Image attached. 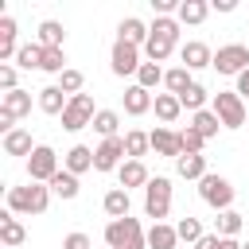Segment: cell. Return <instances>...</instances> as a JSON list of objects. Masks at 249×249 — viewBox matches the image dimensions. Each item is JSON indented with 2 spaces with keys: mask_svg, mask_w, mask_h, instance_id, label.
Masks as SVG:
<instances>
[{
  "mask_svg": "<svg viewBox=\"0 0 249 249\" xmlns=\"http://www.w3.org/2000/svg\"><path fill=\"white\" fill-rule=\"evenodd\" d=\"M175 39H179V23L171 16H156V23L148 27V43H144V54L152 62H163L171 51H175Z\"/></svg>",
  "mask_w": 249,
  "mask_h": 249,
  "instance_id": "1",
  "label": "cell"
},
{
  "mask_svg": "<svg viewBox=\"0 0 249 249\" xmlns=\"http://www.w3.org/2000/svg\"><path fill=\"white\" fill-rule=\"evenodd\" d=\"M47 202H51V191L39 187V183L12 187V191H8V210H12V214H43Z\"/></svg>",
  "mask_w": 249,
  "mask_h": 249,
  "instance_id": "2",
  "label": "cell"
},
{
  "mask_svg": "<svg viewBox=\"0 0 249 249\" xmlns=\"http://www.w3.org/2000/svg\"><path fill=\"white\" fill-rule=\"evenodd\" d=\"M105 241H109V249H144L148 233L140 230L136 218H117V222L105 226Z\"/></svg>",
  "mask_w": 249,
  "mask_h": 249,
  "instance_id": "3",
  "label": "cell"
},
{
  "mask_svg": "<svg viewBox=\"0 0 249 249\" xmlns=\"http://www.w3.org/2000/svg\"><path fill=\"white\" fill-rule=\"evenodd\" d=\"M167 210H171V179L156 175V179L144 187V214H148V218H156V222H163V218H167Z\"/></svg>",
  "mask_w": 249,
  "mask_h": 249,
  "instance_id": "4",
  "label": "cell"
},
{
  "mask_svg": "<svg viewBox=\"0 0 249 249\" xmlns=\"http://www.w3.org/2000/svg\"><path fill=\"white\" fill-rule=\"evenodd\" d=\"M93 97L89 93H74L70 97V105L62 109V128L66 132H78V128H86V124H93Z\"/></svg>",
  "mask_w": 249,
  "mask_h": 249,
  "instance_id": "5",
  "label": "cell"
},
{
  "mask_svg": "<svg viewBox=\"0 0 249 249\" xmlns=\"http://www.w3.org/2000/svg\"><path fill=\"white\" fill-rule=\"evenodd\" d=\"M198 198H202L206 206H214V210H230L233 187H230L222 175H202V179H198Z\"/></svg>",
  "mask_w": 249,
  "mask_h": 249,
  "instance_id": "6",
  "label": "cell"
},
{
  "mask_svg": "<svg viewBox=\"0 0 249 249\" xmlns=\"http://www.w3.org/2000/svg\"><path fill=\"white\" fill-rule=\"evenodd\" d=\"M27 175H31V183H51V179L58 175V156H54V148L39 144V148L27 156Z\"/></svg>",
  "mask_w": 249,
  "mask_h": 249,
  "instance_id": "7",
  "label": "cell"
},
{
  "mask_svg": "<svg viewBox=\"0 0 249 249\" xmlns=\"http://www.w3.org/2000/svg\"><path fill=\"white\" fill-rule=\"evenodd\" d=\"M214 113H218V121H222L226 128H241V124H245V105H241L237 93L218 89V93H214Z\"/></svg>",
  "mask_w": 249,
  "mask_h": 249,
  "instance_id": "8",
  "label": "cell"
},
{
  "mask_svg": "<svg viewBox=\"0 0 249 249\" xmlns=\"http://www.w3.org/2000/svg\"><path fill=\"white\" fill-rule=\"evenodd\" d=\"M214 70H218V74H245V70H249V47H241V43L218 47V54H214Z\"/></svg>",
  "mask_w": 249,
  "mask_h": 249,
  "instance_id": "9",
  "label": "cell"
},
{
  "mask_svg": "<svg viewBox=\"0 0 249 249\" xmlns=\"http://www.w3.org/2000/svg\"><path fill=\"white\" fill-rule=\"evenodd\" d=\"M121 156H128L124 152V136H109V140H101V148H93V167L97 171H113V167H121Z\"/></svg>",
  "mask_w": 249,
  "mask_h": 249,
  "instance_id": "10",
  "label": "cell"
},
{
  "mask_svg": "<svg viewBox=\"0 0 249 249\" xmlns=\"http://www.w3.org/2000/svg\"><path fill=\"white\" fill-rule=\"evenodd\" d=\"M140 70V47H132V43H124V39H117L113 43V74H136Z\"/></svg>",
  "mask_w": 249,
  "mask_h": 249,
  "instance_id": "11",
  "label": "cell"
},
{
  "mask_svg": "<svg viewBox=\"0 0 249 249\" xmlns=\"http://www.w3.org/2000/svg\"><path fill=\"white\" fill-rule=\"evenodd\" d=\"M179 54H183V66H187V70L214 66V54H210V47H206V43H198V39H195V43H183V51H179Z\"/></svg>",
  "mask_w": 249,
  "mask_h": 249,
  "instance_id": "12",
  "label": "cell"
},
{
  "mask_svg": "<svg viewBox=\"0 0 249 249\" xmlns=\"http://www.w3.org/2000/svg\"><path fill=\"white\" fill-rule=\"evenodd\" d=\"M148 136H152V148H156L160 156H171V160L183 156V140H179V132H171V128H156V132H148Z\"/></svg>",
  "mask_w": 249,
  "mask_h": 249,
  "instance_id": "13",
  "label": "cell"
},
{
  "mask_svg": "<svg viewBox=\"0 0 249 249\" xmlns=\"http://www.w3.org/2000/svg\"><path fill=\"white\" fill-rule=\"evenodd\" d=\"M117 175H121V187L128 191V187H148L152 179H148V167L140 163V160H124L121 167H117Z\"/></svg>",
  "mask_w": 249,
  "mask_h": 249,
  "instance_id": "14",
  "label": "cell"
},
{
  "mask_svg": "<svg viewBox=\"0 0 249 249\" xmlns=\"http://www.w3.org/2000/svg\"><path fill=\"white\" fill-rule=\"evenodd\" d=\"M156 101H152V93L144 89V86H128L124 89V113L128 117H140V113H148Z\"/></svg>",
  "mask_w": 249,
  "mask_h": 249,
  "instance_id": "15",
  "label": "cell"
},
{
  "mask_svg": "<svg viewBox=\"0 0 249 249\" xmlns=\"http://www.w3.org/2000/svg\"><path fill=\"white\" fill-rule=\"evenodd\" d=\"M179 245V233H175V226H167V222H156L152 230H148V249H175Z\"/></svg>",
  "mask_w": 249,
  "mask_h": 249,
  "instance_id": "16",
  "label": "cell"
},
{
  "mask_svg": "<svg viewBox=\"0 0 249 249\" xmlns=\"http://www.w3.org/2000/svg\"><path fill=\"white\" fill-rule=\"evenodd\" d=\"M16 19L12 16H0V62H8V58H16Z\"/></svg>",
  "mask_w": 249,
  "mask_h": 249,
  "instance_id": "17",
  "label": "cell"
},
{
  "mask_svg": "<svg viewBox=\"0 0 249 249\" xmlns=\"http://www.w3.org/2000/svg\"><path fill=\"white\" fill-rule=\"evenodd\" d=\"M101 206H105V214L117 222V218H128V191L124 187H113L105 198H101Z\"/></svg>",
  "mask_w": 249,
  "mask_h": 249,
  "instance_id": "18",
  "label": "cell"
},
{
  "mask_svg": "<svg viewBox=\"0 0 249 249\" xmlns=\"http://www.w3.org/2000/svg\"><path fill=\"white\" fill-rule=\"evenodd\" d=\"M117 39H124V43H132V47H140V43H148V27H144L136 16H128V19H121Z\"/></svg>",
  "mask_w": 249,
  "mask_h": 249,
  "instance_id": "19",
  "label": "cell"
},
{
  "mask_svg": "<svg viewBox=\"0 0 249 249\" xmlns=\"http://www.w3.org/2000/svg\"><path fill=\"white\" fill-rule=\"evenodd\" d=\"M66 105H70V97H66L58 86H47V89H39V109H43V113H51V117H54V113H62Z\"/></svg>",
  "mask_w": 249,
  "mask_h": 249,
  "instance_id": "20",
  "label": "cell"
},
{
  "mask_svg": "<svg viewBox=\"0 0 249 249\" xmlns=\"http://www.w3.org/2000/svg\"><path fill=\"white\" fill-rule=\"evenodd\" d=\"M0 109L12 113V117H23V113H31V93L27 89H12V93L0 97Z\"/></svg>",
  "mask_w": 249,
  "mask_h": 249,
  "instance_id": "21",
  "label": "cell"
},
{
  "mask_svg": "<svg viewBox=\"0 0 249 249\" xmlns=\"http://www.w3.org/2000/svg\"><path fill=\"white\" fill-rule=\"evenodd\" d=\"M93 167V152L86 148V144H74L70 152H66V171L70 175H82V171H89Z\"/></svg>",
  "mask_w": 249,
  "mask_h": 249,
  "instance_id": "22",
  "label": "cell"
},
{
  "mask_svg": "<svg viewBox=\"0 0 249 249\" xmlns=\"http://www.w3.org/2000/svg\"><path fill=\"white\" fill-rule=\"evenodd\" d=\"M23 237H27V233H23V226H19L12 214H0V241H4L8 249H19V245H23Z\"/></svg>",
  "mask_w": 249,
  "mask_h": 249,
  "instance_id": "23",
  "label": "cell"
},
{
  "mask_svg": "<svg viewBox=\"0 0 249 249\" xmlns=\"http://www.w3.org/2000/svg\"><path fill=\"white\" fill-rule=\"evenodd\" d=\"M202 140H210V136H218V128H222V121H218V113L214 109H202V113H195V124H191Z\"/></svg>",
  "mask_w": 249,
  "mask_h": 249,
  "instance_id": "24",
  "label": "cell"
},
{
  "mask_svg": "<svg viewBox=\"0 0 249 249\" xmlns=\"http://www.w3.org/2000/svg\"><path fill=\"white\" fill-rule=\"evenodd\" d=\"M4 152H8V156H31V152H35V148H31V132H23V128L8 132V136H4Z\"/></svg>",
  "mask_w": 249,
  "mask_h": 249,
  "instance_id": "25",
  "label": "cell"
},
{
  "mask_svg": "<svg viewBox=\"0 0 249 249\" xmlns=\"http://www.w3.org/2000/svg\"><path fill=\"white\" fill-rule=\"evenodd\" d=\"M175 171L183 179H202L206 175V156H179L175 160Z\"/></svg>",
  "mask_w": 249,
  "mask_h": 249,
  "instance_id": "26",
  "label": "cell"
},
{
  "mask_svg": "<svg viewBox=\"0 0 249 249\" xmlns=\"http://www.w3.org/2000/svg\"><path fill=\"white\" fill-rule=\"evenodd\" d=\"M206 12H210L206 0H183V4H179V23H202Z\"/></svg>",
  "mask_w": 249,
  "mask_h": 249,
  "instance_id": "27",
  "label": "cell"
},
{
  "mask_svg": "<svg viewBox=\"0 0 249 249\" xmlns=\"http://www.w3.org/2000/svg\"><path fill=\"white\" fill-rule=\"evenodd\" d=\"M62 39H66V31H62L58 19H43L39 23V47H62Z\"/></svg>",
  "mask_w": 249,
  "mask_h": 249,
  "instance_id": "28",
  "label": "cell"
},
{
  "mask_svg": "<svg viewBox=\"0 0 249 249\" xmlns=\"http://www.w3.org/2000/svg\"><path fill=\"white\" fill-rule=\"evenodd\" d=\"M16 62H19L23 70H43V47H39V43H23V47L16 51Z\"/></svg>",
  "mask_w": 249,
  "mask_h": 249,
  "instance_id": "29",
  "label": "cell"
},
{
  "mask_svg": "<svg viewBox=\"0 0 249 249\" xmlns=\"http://www.w3.org/2000/svg\"><path fill=\"white\" fill-rule=\"evenodd\" d=\"M163 86L179 97V93H187L195 82H191V70H187V66H175V70H167V74H163Z\"/></svg>",
  "mask_w": 249,
  "mask_h": 249,
  "instance_id": "30",
  "label": "cell"
},
{
  "mask_svg": "<svg viewBox=\"0 0 249 249\" xmlns=\"http://www.w3.org/2000/svg\"><path fill=\"white\" fill-rule=\"evenodd\" d=\"M179 113H183V105H179V97H175V93H156V117H160V121H167V124H171Z\"/></svg>",
  "mask_w": 249,
  "mask_h": 249,
  "instance_id": "31",
  "label": "cell"
},
{
  "mask_svg": "<svg viewBox=\"0 0 249 249\" xmlns=\"http://www.w3.org/2000/svg\"><path fill=\"white\" fill-rule=\"evenodd\" d=\"M148 148H152V136H148V132H140V128L124 132V152H128L132 160H140V156H144Z\"/></svg>",
  "mask_w": 249,
  "mask_h": 249,
  "instance_id": "32",
  "label": "cell"
},
{
  "mask_svg": "<svg viewBox=\"0 0 249 249\" xmlns=\"http://www.w3.org/2000/svg\"><path fill=\"white\" fill-rule=\"evenodd\" d=\"M43 70H47V74H66V70H70L62 47H43Z\"/></svg>",
  "mask_w": 249,
  "mask_h": 249,
  "instance_id": "33",
  "label": "cell"
},
{
  "mask_svg": "<svg viewBox=\"0 0 249 249\" xmlns=\"http://www.w3.org/2000/svg\"><path fill=\"white\" fill-rule=\"evenodd\" d=\"M51 191H54L58 198H74V195H78V175H70V171H58V175L51 179Z\"/></svg>",
  "mask_w": 249,
  "mask_h": 249,
  "instance_id": "34",
  "label": "cell"
},
{
  "mask_svg": "<svg viewBox=\"0 0 249 249\" xmlns=\"http://www.w3.org/2000/svg\"><path fill=\"white\" fill-rule=\"evenodd\" d=\"M175 233H179V241H195V245L206 237V233H202V222H198V218H191V214H187V218H179Z\"/></svg>",
  "mask_w": 249,
  "mask_h": 249,
  "instance_id": "35",
  "label": "cell"
},
{
  "mask_svg": "<svg viewBox=\"0 0 249 249\" xmlns=\"http://www.w3.org/2000/svg\"><path fill=\"white\" fill-rule=\"evenodd\" d=\"M160 82H163V70H160V62H140V70H136V86L152 89V86H160Z\"/></svg>",
  "mask_w": 249,
  "mask_h": 249,
  "instance_id": "36",
  "label": "cell"
},
{
  "mask_svg": "<svg viewBox=\"0 0 249 249\" xmlns=\"http://www.w3.org/2000/svg\"><path fill=\"white\" fill-rule=\"evenodd\" d=\"M117 124H121V117L113 113V109H97V117H93V128L109 140V136H117Z\"/></svg>",
  "mask_w": 249,
  "mask_h": 249,
  "instance_id": "37",
  "label": "cell"
},
{
  "mask_svg": "<svg viewBox=\"0 0 249 249\" xmlns=\"http://www.w3.org/2000/svg\"><path fill=\"white\" fill-rule=\"evenodd\" d=\"M179 105H183V109H195V113H202V105H206V89L195 82L187 93H179Z\"/></svg>",
  "mask_w": 249,
  "mask_h": 249,
  "instance_id": "38",
  "label": "cell"
},
{
  "mask_svg": "<svg viewBox=\"0 0 249 249\" xmlns=\"http://www.w3.org/2000/svg\"><path fill=\"white\" fill-rule=\"evenodd\" d=\"M241 230V214L237 210H222L218 214V237H233Z\"/></svg>",
  "mask_w": 249,
  "mask_h": 249,
  "instance_id": "39",
  "label": "cell"
},
{
  "mask_svg": "<svg viewBox=\"0 0 249 249\" xmlns=\"http://www.w3.org/2000/svg\"><path fill=\"white\" fill-rule=\"evenodd\" d=\"M82 82H86V78H82V70H66V74H58V89H62V93H70V97L82 89Z\"/></svg>",
  "mask_w": 249,
  "mask_h": 249,
  "instance_id": "40",
  "label": "cell"
},
{
  "mask_svg": "<svg viewBox=\"0 0 249 249\" xmlns=\"http://www.w3.org/2000/svg\"><path fill=\"white\" fill-rule=\"evenodd\" d=\"M179 140H183V156H198V152H202V144H206L195 128H183V132H179Z\"/></svg>",
  "mask_w": 249,
  "mask_h": 249,
  "instance_id": "41",
  "label": "cell"
},
{
  "mask_svg": "<svg viewBox=\"0 0 249 249\" xmlns=\"http://www.w3.org/2000/svg\"><path fill=\"white\" fill-rule=\"evenodd\" d=\"M0 89H4V93L16 89V66H0Z\"/></svg>",
  "mask_w": 249,
  "mask_h": 249,
  "instance_id": "42",
  "label": "cell"
},
{
  "mask_svg": "<svg viewBox=\"0 0 249 249\" xmlns=\"http://www.w3.org/2000/svg\"><path fill=\"white\" fill-rule=\"evenodd\" d=\"M62 249H89V237L86 233H66L62 237Z\"/></svg>",
  "mask_w": 249,
  "mask_h": 249,
  "instance_id": "43",
  "label": "cell"
},
{
  "mask_svg": "<svg viewBox=\"0 0 249 249\" xmlns=\"http://www.w3.org/2000/svg\"><path fill=\"white\" fill-rule=\"evenodd\" d=\"M152 8H156L160 16H167V12H179V4H175V0H152Z\"/></svg>",
  "mask_w": 249,
  "mask_h": 249,
  "instance_id": "44",
  "label": "cell"
},
{
  "mask_svg": "<svg viewBox=\"0 0 249 249\" xmlns=\"http://www.w3.org/2000/svg\"><path fill=\"white\" fill-rule=\"evenodd\" d=\"M195 249H222V237H218V233H206V237H202Z\"/></svg>",
  "mask_w": 249,
  "mask_h": 249,
  "instance_id": "45",
  "label": "cell"
},
{
  "mask_svg": "<svg viewBox=\"0 0 249 249\" xmlns=\"http://www.w3.org/2000/svg\"><path fill=\"white\" fill-rule=\"evenodd\" d=\"M12 124H16V117H12V113H4V109H0V132H4V136H8V132H16V128H12Z\"/></svg>",
  "mask_w": 249,
  "mask_h": 249,
  "instance_id": "46",
  "label": "cell"
},
{
  "mask_svg": "<svg viewBox=\"0 0 249 249\" xmlns=\"http://www.w3.org/2000/svg\"><path fill=\"white\" fill-rule=\"evenodd\" d=\"M237 97H249V70L245 74H237V89H233Z\"/></svg>",
  "mask_w": 249,
  "mask_h": 249,
  "instance_id": "47",
  "label": "cell"
},
{
  "mask_svg": "<svg viewBox=\"0 0 249 249\" xmlns=\"http://www.w3.org/2000/svg\"><path fill=\"white\" fill-rule=\"evenodd\" d=\"M214 8H218V12H233L237 4H233V0H214Z\"/></svg>",
  "mask_w": 249,
  "mask_h": 249,
  "instance_id": "48",
  "label": "cell"
},
{
  "mask_svg": "<svg viewBox=\"0 0 249 249\" xmlns=\"http://www.w3.org/2000/svg\"><path fill=\"white\" fill-rule=\"evenodd\" d=\"M222 249H241V245H237L233 237H222Z\"/></svg>",
  "mask_w": 249,
  "mask_h": 249,
  "instance_id": "49",
  "label": "cell"
},
{
  "mask_svg": "<svg viewBox=\"0 0 249 249\" xmlns=\"http://www.w3.org/2000/svg\"><path fill=\"white\" fill-rule=\"evenodd\" d=\"M241 249H249V241H245V245H241Z\"/></svg>",
  "mask_w": 249,
  "mask_h": 249,
  "instance_id": "50",
  "label": "cell"
},
{
  "mask_svg": "<svg viewBox=\"0 0 249 249\" xmlns=\"http://www.w3.org/2000/svg\"><path fill=\"white\" fill-rule=\"evenodd\" d=\"M4 249H8V245H4Z\"/></svg>",
  "mask_w": 249,
  "mask_h": 249,
  "instance_id": "51",
  "label": "cell"
}]
</instances>
